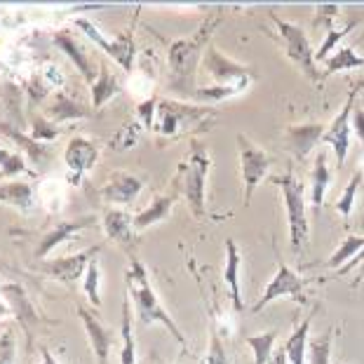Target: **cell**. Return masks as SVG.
<instances>
[{
	"mask_svg": "<svg viewBox=\"0 0 364 364\" xmlns=\"http://www.w3.org/2000/svg\"><path fill=\"white\" fill-rule=\"evenodd\" d=\"M216 24H219V17L209 14L191 38H179V41H174L169 45V50H167L169 92H176L179 97L191 99V102L196 99L200 90L196 85V71H198L200 59H203V52H207L205 48H209L207 43H209V38H212Z\"/></svg>",
	"mask_w": 364,
	"mask_h": 364,
	"instance_id": "cell-1",
	"label": "cell"
},
{
	"mask_svg": "<svg viewBox=\"0 0 364 364\" xmlns=\"http://www.w3.org/2000/svg\"><path fill=\"white\" fill-rule=\"evenodd\" d=\"M125 280H127V291L132 301H134V308H136V317L144 327H151V324H162L169 334L176 338L186 353H191V346H188V338L183 336V331L176 327V322L172 320L165 308H162L160 299L156 296V289L149 280V273H146L144 263L139 261L136 257L129 259V268L125 273Z\"/></svg>",
	"mask_w": 364,
	"mask_h": 364,
	"instance_id": "cell-2",
	"label": "cell"
},
{
	"mask_svg": "<svg viewBox=\"0 0 364 364\" xmlns=\"http://www.w3.org/2000/svg\"><path fill=\"white\" fill-rule=\"evenodd\" d=\"M209 167H212V160H209V151L207 146L193 139L191 141V153L181 160L179 169H176L174 176V193L176 196L186 198L191 212L196 219H207V198H205V188H207V174Z\"/></svg>",
	"mask_w": 364,
	"mask_h": 364,
	"instance_id": "cell-3",
	"label": "cell"
},
{
	"mask_svg": "<svg viewBox=\"0 0 364 364\" xmlns=\"http://www.w3.org/2000/svg\"><path fill=\"white\" fill-rule=\"evenodd\" d=\"M156 129L162 136L174 139L181 134H198V132H207L216 122L214 108L203 104H186L176 102V99H160L158 113H156Z\"/></svg>",
	"mask_w": 364,
	"mask_h": 364,
	"instance_id": "cell-4",
	"label": "cell"
},
{
	"mask_svg": "<svg viewBox=\"0 0 364 364\" xmlns=\"http://www.w3.org/2000/svg\"><path fill=\"white\" fill-rule=\"evenodd\" d=\"M270 181L282 191L291 252L296 254V257H304V252L308 247V216H306L304 186H301V181L294 176V169H287L282 176H270Z\"/></svg>",
	"mask_w": 364,
	"mask_h": 364,
	"instance_id": "cell-5",
	"label": "cell"
},
{
	"mask_svg": "<svg viewBox=\"0 0 364 364\" xmlns=\"http://www.w3.org/2000/svg\"><path fill=\"white\" fill-rule=\"evenodd\" d=\"M0 294H3V299L7 301V306L12 308L14 317H17V324L21 327V331H24L26 353H33L36 336L41 334L43 327H52L54 320H50V317H45L38 311L21 282H3L0 284Z\"/></svg>",
	"mask_w": 364,
	"mask_h": 364,
	"instance_id": "cell-6",
	"label": "cell"
},
{
	"mask_svg": "<svg viewBox=\"0 0 364 364\" xmlns=\"http://www.w3.org/2000/svg\"><path fill=\"white\" fill-rule=\"evenodd\" d=\"M270 17H273L277 31H280L282 50L287 54V59L294 61V64H296L301 71H304L313 82L320 80V73H317V61H315V52L311 48V41H308L306 31L299 28L296 24H289V21L275 17V14H270Z\"/></svg>",
	"mask_w": 364,
	"mask_h": 364,
	"instance_id": "cell-7",
	"label": "cell"
},
{
	"mask_svg": "<svg viewBox=\"0 0 364 364\" xmlns=\"http://www.w3.org/2000/svg\"><path fill=\"white\" fill-rule=\"evenodd\" d=\"M134 24H136V19L132 21V26L127 31H122V33L115 38V41H106L102 31L92 24L90 19H75V26H78L92 43H97L99 48H102L108 54V57H111L115 64H118L122 71H127V73H132V68H134V52H136Z\"/></svg>",
	"mask_w": 364,
	"mask_h": 364,
	"instance_id": "cell-8",
	"label": "cell"
},
{
	"mask_svg": "<svg viewBox=\"0 0 364 364\" xmlns=\"http://www.w3.org/2000/svg\"><path fill=\"white\" fill-rule=\"evenodd\" d=\"M203 66L219 87H235L237 92H245L250 87V82L254 80L250 68L237 64V61H233L228 54H223L219 48H214V45L207 48L203 57Z\"/></svg>",
	"mask_w": 364,
	"mask_h": 364,
	"instance_id": "cell-9",
	"label": "cell"
},
{
	"mask_svg": "<svg viewBox=\"0 0 364 364\" xmlns=\"http://www.w3.org/2000/svg\"><path fill=\"white\" fill-rule=\"evenodd\" d=\"M306 284H308V280H304L299 273H294L287 263H280V268H277V273L273 275V280L266 284V289H263L259 301L252 306V313H261L263 308H268L273 301L282 299V296H289L291 301H296L299 306H306L308 304L306 291H304Z\"/></svg>",
	"mask_w": 364,
	"mask_h": 364,
	"instance_id": "cell-10",
	"label": "cell"
},
{
	"mask_svg": "<svg viewBox=\"0 0 364 364\" xmlns=\"http://www.w3.org/2000/svg\"><path fill=\"white\" fill-rule=\"evenodd\" d=\"M237 146H240V174H242L245 205H250L257 186L268 176L270 158L261 146L252 144L245 134H237Z\"/></svg>",
	"mask_w": 364,
	"mask_h": 364,
	"instance_id": "cell-11",
	"label": "cell"
},
{
	"mask_svg": "<svg viewBox=\"0 0 364 364\" xmlns=\"http://www.w3.org/2000/svg\"><path fill=\"white\" fill-rule=\"evenodd\" d=\"M99 252H102V245H95L92 250H82L78 254H71V257L45 259L41 261L38 268H41L45 275H50L64 287H68V289H75L78 282L85 277V273H87V266L99 257Z\"/></svg>",
	"mask_w": 364,
	"mask_h": 364,
	"instance_id": "cell-12",
	"label": "cell"
},
{
	"mask_svg": "<svg viewBox=\"0 0 364 364\" xmlns=\"http://www.w3.org/2000/svg\"><path fill=\"white\" fill-rule=\"evenodd\" d=\"M355 99H358V90H353L348 95L343 108L341 113L331 120V125L327 127L322 136V144H329L331 149L336 153V165L343 167L346 165V158H348V149H350V120H353V111H355Z\"/></svg>",
	"mask_w": 364,
	"mask_h": 364,
	"instance_id": "cell-13",
	"label": "cell"
},
{
	"mask_svg": "<svg viewBox=\"0 0 364 364\" xmlns=\"http://www.w3.org/2000/svg\"><path fill=\"white\" fill-rule=\"evenodd\" d=\"M99 158V146L95 141H90L87 136H73L71 141L66 144L64 151V160L68 167V181L73 186L82 183V176L95 167V162Z\"/></svg>",
	"mask_w": 364,
	"mask_h": 364,
	"instance_id": "cell-14",
	"label": "cell"
},
{
	"mask_svg": "<svg viewBox=\"0 0 364 364\" xmlns=\"http://www.w3.org/2000/svg\"><path fill=\"white\" fill-rule=\"evenodd\" d=\"M75 308H78V317L82 320L85 331H87L92 350H95V355H97V364H108V360H111L113 346L118 343V336H115V331L111 327H106V324L99 320V317L92 311H87V308H85L82 304H78Z\"/></svg>",
	"mask_w": 364,
	"mask_h": 364,
	"instance_id": "cell-15",
	"label": "cell"
},
{
	"mask_svg": "<svg viewBox=\"0 0 364 364\" xmlns=\"http://www.w3.org/2000/svg\"><path fill=\"white\" fill-rule=\"evenodd\" d=\"M327 127L322 122H306V125H289L284 129V146L299 162H304L313 149L322 141Z\"/></svg>",
	"mask_w": 364,
	"mask_h": 364,
	"instance_id": "cell-16",
	"label": "cell"
},
{
	"mask_svg": "<svg viewBox=\"0 0 364 364\" xmlns=\"http://www.w3.org/2000/svg\"><path fill=\"white\" fill-rule=\"evenodd\" d=\"M141 188H144V179H139V176L129 174V172H113L102 188H99V196L104 198V203L129 205L136 200Z\"/></svg>",
	"mask_w": 364,
	"mask_h": 364,
	"instance_id": "cell-17",
	"label": "cell"
},
{
	"mask_svg": "<svg viewBox=\"0 0 364 364\" xmlns=\"http://www.w3.org/2000/svg\"><path fill=\"white\" fill-rule=\"evenodd\" d=\"M95 223V216H80V219H71V221H59V223H54V226L41 237V242L36 245V259H41L45 261L48 259V254L54 250V247H59L64 240L68 237H73L78 230L82 228H87Z\"/></svg>",
	"mask_w": 364,
	"mask_h": 364,
	"instance_id": "cell-18",
	"label": "cell"
},
{
	"mask_svg": "<svg viewBox=\"0 0 364 364\" xmlns=\"http://www.w3.org/2000/svg\"><path fill=\"white\" fill-rule=\"evenodd\" d=\"M102 226L108 240L127 247V250L139 242V237L134 235V216H129L125 209H106L102 216Z\"/></svg>",
	"mask_w": 364,
	"mask_h": 364,
	"instance_id": "cell-19",
	"label": "cell"
},
{
	"mask_svg": "<svg viewBox=\"0 0 364 364\" xmlns=\"http://www.w3.org/2000/svg\"><path fill=\"white\" fill-rule=\"evenodd\" d=\"M52 43L57 45V48L73 61L75 68H78V71L82 73V78L87 80L90 85L97 80V73H95V68H92L90 54L82 50V45L75 41V38L68 33V31H57V33L52 36Z\"/></svg>",
	"mask_w": 364,
	"mask_h": 364,
	"instance_id": "cell-20",
	"label": "cell"
},
{
	"mask_svg": "<svg viewBox=\"0 0 364 364\" xmlns=\"http://www.w3.org/2000/svg\"><path fill=\"white\" fill-rule=\"evenodd\" d=\"M240 266H242V257H240L235 240L228 237L226 240V268H223V280H226L228 289H230V299H233L235 313H242V308H245L242 289H240Z\"/></svg>",
	"mask_w": 364,
	"mask_h": 364,
	"instance_id": "cell-21",
	"label": "cell"
},
{
	"mask_svg": "<svg viewBox=\"0 0 364 364\" xmlns=\"http://www.w3.org/2000/svg\"><path fill=\"white\" fill-rule=\"evenodd\" d=\"M0 132H3L7 139H12V141L17 144V149L24 151L26 156L36 162V165H43V162L50 158V149H48V146L41 144V141H36V139L31 136V134H24V129L14 127L12 122L0 120Z\"/></svg>",
	"mask_w": 364,
	"mask_h": 364,
	"instance_id": "cell-22",
	"label": "cell"
},
{
	"mask_svg": "<svg viewBox=\"0 0 364 364\" xmlns=\"http://www.w3.org/2000/svg\"><path fill=\"white\" fill-rule=\"evenodd\" d=\"M0 205H10L19 212H33L36 207V193L31 183L21 181H10V183H0Z\"/></svg>",
	"mask_w": 364,
	"mask_h": 364,
	"instance_id": "cell-23",
	"label": "cell"
},
{
	"mask_svg": "<svg viewBox=\"0 0 364 364\" xmlns=\"http://www.w3.org/2000/svg\"><path fill=\"white\" fill-rule=\"evenodd\" d=\"M317 313V308H313V313L304 317V322L296 324L291 331V336L284 341V350L287 358H289V364H306V355H308V334H311V322Z\"/></svg>",
	"mask_w": 364,
	"mask_h": 364,
	"instance_id": "cell-24",
	"label": "cell"
},
{
	"mask_svg": "<svg viewBox=\"0 0 364 364\" xmlns=\"http://www.w3.org/2000/svg\"><path fill=\"white\" fill-rule=\"evenodd\" d=\"M329 181H331V172L327 165V151H320L313 162V174H311V203L317 214H320V209H322Z\"/></svg>",
	"mask_w": 364,
	"mask_h": 364,
	"instance_id": "cell-25",
	"label": "cell"
},
{
	"mask_svg": "<svg viewBox=\"0 0 364 364\" xmlns=\"http://www.w3.org/2000/svg\"><path fill=\"white\" fill-rule=\"evenodd\" d=\"M92 111H87L85 106L78 102H73L66 92H57L54 95V102L48 106V120L50 122H64V120H80V118H90Z\"/></svg>",
	"mask_w": 364,
	"mask_h": 364,
	"instance_id": "cell-26",
	"label": "cell"
},
{
	"mask_svg": "<svg viewBox=\"0 0 364 364\" xmlns=\"http://www.w3.org/2000/svg\"><path fill=\"white\" fill-rule=\"evenodd\" d=\"M174 203H176V193L174 191L169 193V196H158L149 207L144 209V212H139L134 216V228L136 230H146V228H151L153 223L167 219L169 212H172Z\"/></svg>",
	"mask_w": 364,
	"mask_h": 364,
	"instance_id": "cell-27",
	"label": "cell"
},
{
	"mask_svg": "<svg viewBox=\"0 0 364 364\" xmlns=\"http://www.w3.org/2000/svg\"><path fill=\"white\" fill-rule=\"evenodd\" d=\"M120 92V82L115 78V73L108 71L106 61L102 66H99V73H97V80L92 82V108L99 111L106 102H111V99Z\"/></svg>",
	"mask_w": 364,
	"mask_h": 364,
	"instance_id": "cell-28",
	"label": "cell"
},
{
	"mask_svg": "<svg viewBox=\"0 0 364 364\" xmlns=\"http://www.w3.org/2000/svg\"><path fill=\"white\" fill-rule=\"evenodd\" d=\"M364 66V57L358 54L353 48H341L336 50L331 57L324 61V78H329V75L334 73H341V71H355V68H362Z\"/></svg>",
	"mask_w": 364,
	"mask_h": 364,
	"instance_id": "cell-29",
	"label": "cell"
},
{
	"mask_svg": "<svg viewBox=\"0 0 364 364\" xmlns=\"http://www.w3.org/2000/svg\"><path fill=\"white\" fill-rule=\"evenodd\" d=\"M362 250H364V235H348L343 242H341L338 250L324 261V266L329 270H341L346 263H350L355 257H358Z\"/></svg>",
	"mask_w": 364,
	"mask_h": 364,
	"instance_id": "cell-30",
	"label": "cell"
},
{
	"mask_svg": "<svg viewBox=\"0 0 364 364\" xmlns=\"http://www.w3.org/2000/svg\"><path fill=\"white\" fill-rule=\"evenodd\" d=\"M120 364H136V343L134 331H132V317H129V299L122 301V324H120Z\"/></svg>",
	"mask_w": 364,
	"mask_h": 364,
	"instance_id": "cell-31",
	"label": "cell"
},
{
	"mask_svg": "<svg viewBox=\"0 0 364 364\" xmlns=\"http://www.w3.org/2000/svg\"><path fill=\"white\" fill-rule=\"evenodd\" d=\"M277 341V331H263V334H252L245 338V343L252 348L254 353V364H268L270 358H273V348Z\"/></svg>",
	"mask_w": 364,
	"mask_h": 364,
	"instance_id": "cell-32",
	"label": "cell"
},
{
	"mask_svg": "<svg viewBox=\"0 0 364 364\" xmlns=\"http://www.w3.org/2000/svg\"><path fill=\"white\" fill-rule=\"evenodd\" d=\"M21 87H17L14 82H3L0 85V97H3V102H5V108H7V113H10V120L7 122H12L14 127H19V129H24V115H21Z\"/></svg>",
	"mask_w": 364,
	"mask_h": 364,
	"instance_id": "cell-33",
	"label": "cell"
},
{
	"mask_svg": "<svg viewBox=\"0 0 364 364\" xmlns=\"http://www.w3.org/2000/svg\"><path fill=\"white\" fill-rule=\"evenodd\" d=\"M362 183H364V172H362V169H358V172L350 176V181H348L346 191L336 198L334 209L341 216H343L346 221L350 219V214H353V209H355V200H358V191L362 188Z\"/></svg>",
	"mask_w": 364,
	"mask_h": 364,
	"instance_id": "cell-34",
	"label": "cell"
},
{
	"mask_svg": "<svg viewBox=\"0 0 364 364\" xmlns=\"http://www.w3.org/2000/svg\"><path fill=\"white\" fill-rule=\"evenodd\" d=\"M331 336H334V329H327L324 334L308 341L306 364H331Z\"/></svg>",
	"mask_w": 364,
	"mask_h": 364,
	"instance_id": "cell-35",
	"label": "cell"
},
{
	"mask_svg": "<svg viewBox=\"0 0 364 364\" xmlns=\"http://www.w3.org/2000/svg\"><path fill=\"white\" fill-rule=\"evenodd\" d=\"M0 364H17V329L14 324H5L0 334Z\"/></svg>",
	"mask_w": 364,
	"mask_h": 364,
	"instance_id": "cell-36",
	"label": "cell"
},
{
	"mask_svg": "<svg viewBox=\"0 0 364 364\" xmlns=\"http://www.w3.org/2000/svg\"><path fill=\"white\" fill-rule=\"evenodd\" d=\"M28 172L26 162L17 153L7 151V149H0V179H7V176H17V174H24Z\"/></svg>",
	"mask_w": 364,
	"mask_h": 364,
	"instance_id": "cell-37",
	"label": "cell"
},
{
	"mask_svg": "<svg viewBox=\"0 0 364 364\" xmlns=\"http://www.w3.org/2000/svg\"><path fill=\"white\" fill-rule=\"evenodd\" d=\"M205 364H230V358H228L226 348H223V341H221L219 329H216V324L209 327V350H207Z\"/></svg>",
	"mask_w": 364,
	"mask_h": 364,
	"instance_id": "cell-38",
	"label": "cell"
},
{
	"mask_svg": "<svg viewBox=\"0 0 364 364\" xmlns=\"http://www.w3.org/2000/svg\"><path fill=\"white\" fill-rule=\"evenodd\" d=\"M31 136H33L36 141H52V139L59 136V129L54 122L45 118V115L33 113L31 115Z\"/></svg>",
	"mask_w": 364,
	"mask_h": 364,
	"instance_id": "cell-39",
	"label": "cell"
},
{
	"mask_svg": "<svg viewBox=\"0 0 364 364\" xmlns=\"http://www.w3.org/2000/svg\"><path fill=\"white\" fill-rule=\"evenodd\" d=\"M82 289H85V294H87L92 306L95 308L102 306V299H99V259H95L87 266V273H85V277H82Z\"/></svg>",
	"mask_w": 364,
	"mask_h": 364,
	"instance_id": "cell-40",
	"label": "cell"
},
{
	"mask_svg": "<svg viewBox=\"0 0 364 364\" xmlns=\"http://www.w3.org/2000/svg\"><path fill=\"white\" fill-rule=\"evenodd\" d=\"M136 139H139V125L136 122H127V125L118 129V134L108 141V146H111L113 151H127L136 144Z\"/></svg>",
	"mask_w": 364,
	"mask_h": 364,
	"instance_id": "cell-41",
	"label": "cell"
},
{
	"mask_svg": "<svg viewBox=\"0 0 364 364\" xmlns=\"http://www.w3.org/2000/svg\"><path fill=\"white\" fill-rule=\"evenodd\" d=\"M353 26H348V28H341V31H336V28H331L329 33H327V38H324V43H322V48L315 52V61L320 64V61H327L331 54L336 52V45H338V41L343 38L348 31H350Z\"/></svg>",
	"mask_w": 364,
	"mask_h": 364,
	"instance_id": "cell-42",
	"label": "cell"
},
{
	"mask_svg": "<svg viewBox=\"0 0 364 364\" xmlns=\"http://www.w3.org/2000/svg\"><path fill=\"white\" fill-rule=\"evenodd\" d=\"M50 90H52V87H50L48 82H45V78H43L41 73L33 75V78H31V80L26 82V92H28L31 106H33V104H41L43 99L50 95Z\"/></svg>",
	"mask_w": 364,
	"mask_h": 364,
	"instance_id": "cell-43",
	"label": "cell"
},
{
	"mask_svg": "<svg viewBox=\"0 0 364 364\" xmlns=\"http://www.w3.org/2000/svg\"><path fill=\"white\" fill-rule=\"evenodd\" d=\"M341 12V7L338 5H320L317 7V14H315V21H313V28H322V26H327V33L334 26H331V21H334V17Z\"/></svg>",
	"mask_w": 364,
	"mask_h": 364,
	"instance_id": "cell-44",
	"label": "cell"
},
{
	"mask_svg": "<svg viewBox=\"0 0 364 364\" xmlns=\"http://www.w3.org/2000/svg\"><path fill=\"white\" fill-rule=\"evenodd\" d=\"M156 113H158V99H146L144 104H139V118H141L144 127L153 129L156 125H153V120H156Z\"/></svg>",
	"mask_w": 364,
	"mask_h": 364,
	"instance_id": "cell-45",
	"label": "cell"
},
{
	"mask_svg": "<svg viewBox=\"0 0 364 364\" xmlns=\"http://www.w3.org/2000/svg\"><path fill=\"white\" fill-rule=\"evenodd\" d=\"M43 78H45V82L50 85V87H61V85H64V75H61V71L54 64H48L43 68Z\"/></svg>",
	"mask_w": 364,
	"mask_h": 364,
	"instance_id": "cell-46",
	"label": "cell"
},
{
	"mask_svg": "<svg viewBox=\"0 0 364 364\" xmlns=\"http://www.w3.org/2000/svg\"><path fill=\"white\" fill-rule=\"evenodd\" d=\"M353 122H355V134L360 136V141L364 146V111L358 106H355V111H353Z\"/></svg>",
	"mask_w": 364,
	"mask_h": 364,
	"instance_id": "cell-47",
	"label": "cell"
},
{
	"mask_svg": "<svg viewBox=\"0 0 364 364\" xmlns=\"http://www.w3.org/2000/svg\"><path fill=\"white\" fill-rule=\"evenodd\" d=\"M358 266H362V268H364V250H362V252H360L358 257H355V259H353L350 263H346V266L341 268L338 273H341V275H346V273H350V270H355V268H358Z\"/></svg>",
	"mask_w": 364,
	"mask_h": 364,
	"instance_id": "cell-48",
	"label": "cell"
},
{
	"mask_svg": "<svg viewBox=\"0 0 364 364\" xmlns=\"http://www.w3.org/2000/svg\"><path fill=\"white\" fill-rule=\"evenodd\" d=\"M268 364H289V358H287V350H284V346L280 348V350H275L273 353V358H270Z\"/></svg>",
	"mask_w": 364,
	"mask_h": 364,
	"instance_id": "cell-49",
	"label": "cell"
},
{
	"mask_svg": "<svg viewBox=\"0 0 364 364\" xmlns=\"http://www.w3.org/2000/svg\"><path fill=\"white\" fill-rule=\"evenodd\" d=\"M38 350H41V355H43V362L41 364H59L57 360H54V355L50 353L48 346H38Z\"/></svg>",
	"mask_w": 364,
	"mask_h": 364,
	"instance_id": "cell-50",
	"label": "cell"
},
{
	"mask_svg": "<svg viewBox=\"0 0 364 364\" xmlns=\"http://www.w3.org/2000/svg\"><path fill=\"white\" fill-rule=\"evenodd\" d=\"M151 364H167V362H162V360L158 358V353H151Z\"/></svg>",
	"mask_w": 364,
	"mask_h": 364,
	"instance_id": "cell-51",
	"label": "cell"
}]
</instances>
